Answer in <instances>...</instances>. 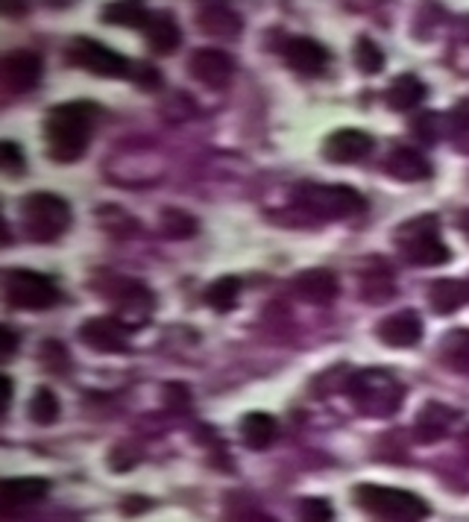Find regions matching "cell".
<instances>
[{
    "instance_id": "1",
    "label": "cell",
    "mask_w": 469,
    "mask_h": 522,
    "mask_svg": "<svg viewBox=\"0 0 469 522\" xmlns=\"http://www.w3.org/2000/svg\"><path fill=\"white\" fill-rule=\"evenodd\" d=\"M94 121H97V106L91 100H71L53 106L44 118L47 156L59 165L80 162L91 144Z\"/></svg>"
},
{
    "instance_id": "2",
    "label": "cell",
    "mask_w": 469,
    "mask_h": 522,
    "mask_svg": "<svg viewBox=\"0 0 469 522\" xmlns=\"http://www.w3.org/2000/svg\"><path fill=\"white\" fill-rule=\"evenodd\" d=\"M355 502L379 522H423L428 517V502L417 493L382 487V484H358Z\"/></svg>"
},
{
    "instance_id": "3",
    "label": "cell",
    "mask_w": 469,
    "mask_h": 522,
    "mask_svg": "<svg viewBox=\"0 0 469 522\" xmlns=\"http://www.w3.org/2000/svg\"><path fill=\"white\" fill-rule=\"evenodd\" d=\"M21 223L24 235L36 244H50L65 235L71 226V206L59 194L33 191L21 200Z\"/></svg>"
},
{
    "instance_id": "4",
    "label": "cell",
    "mask_w": 469,
    "mask_h": 522,
    "mask_svg": "<svg viewBox=\"0 0 469 522\" xmlns=\"http://www.w3.org/2000/svg\"><path fill=\"white\" fill-rule=\"evenodd\" d=\"M346 385H349V399L367 417H390L405 399V388L384 370H364L352 376Z\"/></svg>"
},
{
    "instance_id": "5",
    "label": "cell",
    "mask_w": 469,
    "mask_h": 522,
    "mask_svg": "<svg viewBox=\"0 0 469 522\" xmlns=\"http://www.w3.org/2000/svg\"><path fill=\"white\" fill-rule=\"evenodd\" d=\"M297 203L314 218L323 220L358 218L367 212V200L349 185H299Z\"/></svg>"
},
{
    "instance_id": "6",
    "label": "cell",
    "mask_w": 469,
    "mask_h": 522,
    "mask_svg": "<svg viewBox=\"0 0 469 522\" xmlns=\"http://www.w3.org/2000/svg\"><path fill=\"white\" fill-rule=\"evenodd\" d=\"M62 291L59 285L44 276L39 270H30V267H12L6 273V300L12 308H21V311H47L59 303Z\"/></svg>"
},
{
    "instance_id": "7",
    "label": "cell",
    "mask_w": 469,
    "mask_h": 522,
    "mask_svg": "<svg viewBox=\"0 0 469 522\" xmlns=\"http://www.w3.org/2000/svg\"><path fill=\"white\" fill-rule=\"evenodd\" d=\"M399 244H402V253L411 264H420V267H434V264H446L452 259L449 247L440 241V232H437V220L426 215V218L408 220L399 232H396Z\"/></svg>"
},
{
    "instance_id": "8",
    "label": "cell",
    "mask_w": 469,
    "mask_h": 522,
    "mask_svg": "<svg viewBox=\"0 0 469 522\" xmlns=\"http://www.w3.org/2000/svg\"><path fill=\"white\" fill-rule=\"evenodd\" d=\"M68 62L77 65V68H86L88 74L112 77V80L129 74V59L124 53L94 42V39H86V36H80V39L68 44Z\"/></svg>"
},
{
    "instance_id": "9",
    "label": "cell",
    "mask_w": 469,
    "mask_h": 522,
    "mask_svg": "<svg viewBox=\"0 0 469 522\" xmlns=\"http://www.w3.org/2000/svg\"><path fill=\"white\" fill-rule=\"evenodd\" d=\"M112 291H115V294H109V300L115 305V314H112V317L121 320L129 332L138 329V326H144V323L150 320L156 300H153V294H150V288H147L144 282L118 279V282L112 285Z\"/></svg>"
},
{
    "instance_id": "10",
    "label": "cell",
    "mask_w": 469,
    "mask_h": 522,
    "mask_svg": "<svg viewBox=\"0 0 469 522\" xmlns=\"http://www.w3.org/2000/svg\"><path fill=\"white\" fill-rule=\"evenodd\" d=\"M188 71L203 86L226 88L232 74H235V59L220 47H200V50H194V56L188 62Z\"/></svg>"
},
{
    "instance_id": "11",
    "label": "cell",
    "mask_w": 469,
    "mask_h": 522,
    "mask_svg": "<svg viewBox=\"0 0 469 522\" xmlns=\"http://www.w3.org/2000/svg\"><path fill=\"white\" fill-rule=\"evenodd\" d=\"M373 147H376V138L370 132L343 127L323 141V156L335 165H352V162H361L364 156H370Z\"/></svg>"
},
{
    "instance_id": "12",
    "label": "cell",
    "mask_w": 469,
    "mask_h": 522,
    "mask_svg": "<svg viewBox=\"0 0 469 522\" xmlns=\"http://www.w3.org/2000/svg\"><path fill=\"white\" fill-rule=\"evenodd\" d=\"M376 338L382 341L384 347L393 349L417 347L420 338H423V317H420V311L405 308L399 314L384 317L382 323H379V329H376Z\"/></svg>"
},
{
    "instance_id": "13",
    "label": "cell",
    "mask_w": 469,
    "mask_h": 522,
    "mask_svg": "<svg viewBox=\"0 0 469 522\" xmlns=\"http://www.w3.org/2000/svg\"><path fill=\"white\" fill-rule=\"evenodd\" d=\"M83 344L97 352H127L129 349V329L115 320V317H91L80 326Z\"/></svg>"
},
{
    "instance_id": "14",
    "label": "cell",
    "mask_w": 469,
    "mask_h": 522,
    "mask_svg": "<svg viewBox=\"0 0 469 522\" xmlns=\"http://www.w3.org/2000/svg\"><path fill=\"white\" fill-rule=\"evenodd\" d=\"M44 62L36 50H12L3 56V80L12 91H33L42 83Z\"/></svg>"
},
{
    "instance_id": "15",
    "label": "cell",
    "mask_w": 469,
    "mask_h": 522,
    "mask_svg": "<svg viewBox=\"0 0 469 522\" xmlns=\"http://www.w3.org/2000/svg\"><path fill=\"white\" fill-rule=\"evenodd\" d=\"M285 62L291 71H297L302 77H320L329 65V50L314 39H291L285 44Z\"/></svg>"
},
{
    "instance_id": "16",
    "label": "cell",
    "mask_w": 469,
    "mask_h": 522,
    "mask_svg": "<svg viewBox=\"0 0 469 522\" xmlns=\"http://www.w3.org/2000/svg\"><path fill=\"white\" fill-rule=\"evenodd\" d=\"M294 291H297L305 303L326 305L338 297L341 285H338V276H335L329 267H308V270L297 273V279H294Z\"/></svg>"
},
{
    "instance_id": "17",
    "label": "cell",
    "mask_w": 469,
    "mask_h": 522,
    "mask_svg": "<svg viewBox=\"0 0 469 522\" xmlns=\"http://www.w3.org/2000/svg\"><path fill=\"white\" fill-rule=\"evenodd\" d=\"M387 174L399 182H426L431 179V162L426 159L423 150H414V147H396L390 150L387 162H384Z\"/></svg>"
},
{
    "instance_id": "18",
    "label": "cell",
    "mask_w": 469,
    "mask_h": 522,
    "mask_svg": "<svg viewBox=\"0 0 469 522\" xmlns=\"http://www.w3.org/2000/svg\"><path fill=\"white\" fill-rule=\"evenodd\" d=\"M50 493V481L39 479V476H24V479H6L0 487L3 496V511H15L24 505H36Z\"/></svg>"
},
{
    "instance_id": "19",
    "label": "cell",
    "mask_w": 469,
    "mask_h": 522,
    "mask_svg": "<svg viewBox=\"0 0 469 522\" xmlns=\"http://www.w3.org/2000/svg\"><path fill=\"white\" fill-rule=\"evenodd\" d=\"M197 27L209 36H238L244 30V18L226 3H209L197 12Z\"/></svg>"
},
{
    "instance_id": "20",
    "label": "cell",
    "mask_w": 469,
    "mask_h": 522,
    "mask_svg": "<svg viewBox=\"0 0 469 522\" xmlns=\"http://www.w3.org/2000/svg\"><path fill=\"white\" fill-rule=\"evenodd\" d=\"M469 303V282L461 279H437L428 288V305L437 314H452Z\"/></svg>"
},
{
    "instance_id": "21",
    "label": "cell",
    "mask_w": 469,
    "mask_h": 522,
    "mask_svg": "<svg viewBox=\"0 0 469 522\" xmlns=\"http://www.w3.org/2000/svg\"><path fill=\"white\" fill-rule=\"evenodd\" d=\"M384 100L393 112H408V109H414L417 103L426 100V83L414 74H402L384 91Z\"/></svg>"
},
{
    "instance_id": "22",
    "label": "cell",
    "mask_w": 469,
    "mask_h": 522,
    "mask_svg": "<svg viewBox=\"0 0 469 522\" xmlns=\"http://www.w3.org/2000/svg\"><path fill=\"white\" fill-rule=\"evenodd\" d=\"M276 420L270 417V414H264V411H253V414H247L244 420H241V440L250 446V449H267L273 440H276Z\"/></svg>"
},
{
    "instance_id": "23",
    "label": "cell",
    "mask_w": 469,
    "mask_h": 522,
    "mask_svg": "<svg viewBox=\"0 0 469 522\" xmlns=\"http://www.w3.org/2000/svg\"><path fill=\"white\" fill-rule=\"evenodd\" d=\"M103 21L118 27H132V30H147L153 15L144 3H109L103 6Z\"/></svg>"
},
{
    "instance_id": "24",
    "label": "cell",
    "mask_w": 469,
    "mask_h": 522,
    "mask_svg": "<svg viewBox=\"0 0 469 522\" xmlns=\"http://www.w3.org/2000/svg\"><path fill=\"white\" fill-rule=\"evenodd\" d=\"M144 36H147V44H150V50L153 53H159V56H168L173 53L176 47H179V27L173 24V18L168 15H153V21H150V27L144 30Z\"/></svg>"
},
{
    "instance_id": "25",
    "label": "cell",
    "mask_w": 469,
    "mask_h": 522,
    "mask_svg": "<svg viewBox=\"0 0 469 522\" xmlns=\"http://www.w3.org/2000/svg\"><path fill=\"white\" fill-rule=\"evenodd\" d=\"M238 297H241V279L238 276H220L217 282L206 288V303L220 314L232 311L238 305Z\"/></svg>"
},
{
    "instance_id": "26",
    "label": "cell",
    "mask_w": 469,
    "mask_h": 522,
    "mask_svg": "<svg viewBox=\"0 0 469 522\" xmlns=\"http://www.w3.org/2000/svg\"><path fill=\"white\" fill-rule=\"evenodd\" d=\"M443 364H449L452 370L469 373V329H455L446 335V341L440 344Z\"/></svg>"
},
{
    "instance_id": "27",
    "label": "cell",
    "mask_w": 469,
    "mask_h": 522,
    "mask_svg": "<svg viewBox=\"0 0 469 522\" xmlns=\"http://www.w3.org/2000/svg\"><path fill=\"white\" fill-rule=\"evenodd\" d=\"M458 414L455 411H449L446 405H437V402H431V405H426L423 408V414H420V437H423V432H431V437L428 440H437V437H443L446 432H449V426H452V420H455Z\"/></svg>"
},
{
    "instance_id": "28",
    "label": "cell",
    "mask_w": 469,
    "mask_h": 522,
    "mask_svg": "<svg viewBox=\"0 0 469 522\" xmlns=\"http://www.w3.org/2000/svg\"><path fill=\"white\" fill-rule=\"evenodd\" d=\"M30 420L39 426H50L59 420V399L50 388H36L33 399H30Z\"/></svg>"
},
{
    "instance_id": "29",
    "label": "cell",
    "mask_w": 469,
    "mask_h": 522,
    "mask_svg": "<svg viewBox=\"0 0 469 522\" xmlns=\"http://www.w3.org/2000/svg\"><path fill=\"white\" fill-rule=\"evenodd\" d=\"M355 65H358V71H361V74H367V77L379 74V71L384 68L382 47L373 42V39L361 36V39L355 42Z\"/></svg>"
},
{
    "instance_id": "30",
    "label": "cell",
    "mask_w": 469,
    "mask_h": 522,
    "mask_svg": "<svg viewBox=\"0 0 469 522\" xmlns=\"http://www.w3.org/2000/svg\"><path fill=\"white\" fill-rule=\"evenodd\" d=\"M194 232H197V220L191 218L188 212H182V209H165L162 212V235L165 238L182 241V238H191Z\"/></svg>"
},
{
    "instance_id": "31",
    "label": "cell",
    "mask_w": 469,
    "mask_h": 522,
    "mask_svg": "<svg viewBox=\"0 0 469 522\" xmlns=\"http://www.w3.org/2000/svg\"><path fill=\"white\" fill-rule=\"evenodd\" d=\"M39 361H42L50 373H59V376L71 370V355H68L65 344H59V341H47V344H42V347H39Z\"/></svg>"
},
{
    "instance_id": "32",
    "label": "cell",
    "mask_w": 469,
    "mask_h": 522,
    "mask_svg": "<svg viewBox=\"0 0 469 522\" xmlns=\"http://www.w3.org/2000/svg\"><path fill=\"white\" fill-rule=\"evenodd\" d=\"M297 517L299 522H335V508L320 496H308L299 502Z\"/></svg>"
},
{
    "instance_id": "33",
    "label": "cell",
    "mask_w": 469,
    "mask_h": 522,
    "mask_svg": "<svg viewBox=\"0 0 469 522\" xmlns=\"http://www.w3.org/2000/svg\"><path fill=\"white\" fill-rule=\"evenodd\" d=\"M0 168L9 176L24 174L27 159H24V150H21L15 141H3V144H0Z\"/></svg>"
},
{
    "instance_id": "34",
    "label": "cell",
    "mask_w": 469,
    "mask_h": 522,
    "mask_svg": "<svg viewBox=\"0 0 469 522\" xmlns=\"http://www.w3.org/2000/svg\"><path fill=\"white\" fill-rule=\"evenodd\" d=\"M162 399H165V405H168L171 411H188V408H191V391H188L182 382H171V385H165Z\"/></svg>"
},
{
    "instance_id": "35",
    "label": "cell",
    "mask_w": 469,
    "mask_h": 522,
    "mask_svg": "<svg viewBox=\"0 0 469 522\" xmlns=\"http://www.w3.org/2000/svg\"><path fill=\"white\" fill-rule=\"evenodd\" d=\"M15 349H18V335H15L9 326H3V329H0V358L9 361V358L15 355Z\"/></svg>"
},
{
    "instance_id": "36",
    "label": "cell",
    "mask_w": 469,
    "mask_h": 522,
    "mask_svg": "<svg viewBox=\"0 0 469 522\" xmlns=\"http://www.w3.org/2000/svg\"><path fill=\"white\" fill-rule=\"evenodd\" d=\"M449 124H452V130H469V100H461L449 112Z\"/></svg>"
},
{
    "instance_id": "37",
    "label": "cell",
    "mask_w": 469,
    "mask_h": 522,
    "mask_svg": "<svg viewBox=\"0 0 469 522\" xmlns=\"http://www.w3.org/2000/svg\"><path fill=\"white\" fill-rule=\"evenodd\" d=\"M0 391H3V402H0V417H6V411H9V405H12V379H9V376H3V379H0Z\"/></svg>"
},
{
    "instance_id": "38",
    "label": "cell",
    "mask_w": 469,
    "mask_h": 522,
    "mask_svg": "<svg viewBox=\"0 0 469 522\" xmlns=\"http://www.w3.org/2000/svg\"><path fill=\"white\" fill-rule=\"evenodd\" d=\"M238 522H276V520H273V517H267V514H261V511H250V514L238 517Z\"/></svg>"
},
{
    "instance_id": "39",
    "label": "cell",
    "mask_w": 469,
    "mask_h": 522,
    "mask_svg": "<svg viewBox=\"0 0 469 522\" xmlns=\"http://www.w3.org/2000/svg\"><path fill=\"white\" fill-rule=\"evenodd\" d=\"M0 9L6 12V15H18V12H27V3H0Z\"/></svg>"
},
{
    "instance_id": "40",
    "label": "cell",
    "mask_w": 469,
    "mask_h": 522,
    "mask_svg": "<svg viewBox=\"0 0 469 522\" xmlns=\"http://www.w3.org/2000/svg\"><path fill=\"white\" fill-rule=\"evenodd\" d=\"M458 226H461V232L469 238V209L467 212H461V218H458Z\"/></svg>"
}]
</instances>
